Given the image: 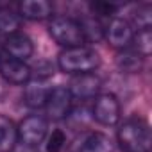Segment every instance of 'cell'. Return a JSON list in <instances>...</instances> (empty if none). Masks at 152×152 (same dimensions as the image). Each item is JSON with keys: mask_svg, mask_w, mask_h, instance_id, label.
<instances>
[{"mask_svg": "<svg viewBox=\"0 0 152 152\" xmlns=\"http://www.w3.org/2000/svg\"><path fill=\"white\" fill-rule=\"evenodd\" d=\"M31 72L32 70L25 61L13 59L9 56L2 57V61H0V75L4 77V81L11 84H27L31 81Z\"/></svg>", "mask_w": 152, "mask_h": 152, "instance_id": "7", "label": "cell"}, {"mask_svg": "<svg viewBox=\"0 0 152 152\" xmlns=\"http://www.w3.org/2000/svg\"><path fill=\"white\" fill-rule=\"evenodd\" d=\"M16 131H18V140L22 141V145L34 148L45 140L48 132V122L41 115H31L20 122Z\"/></svg>", "mask_w": 152, "mask_h": 152, "instance_id": "4", "label": "cell"}, {"mask_svg": "<svg viewBox=\"0 0 152 152\" xmlns=\"http://www.w3.org/2000/svg\"><path fill=\"white\" fill-rule=\"evenodd\" d=\"M90 9H91L93 16H107V15H113L118 9V6L116 4H107V2H93L90 6Z\"/></svg>", "mask_w": 152, "mask_h": 152, "instance_id": "21", "label": "cell"}, {"mask_svg": "<svg viewBox=\"0 0 152 152\" xmlns=\"http://www.w3.org/2000/svg\"><path fill=\"white\" fill-rule=\"evenodd\" d=\"M4 50L7 52L9 57L18 59V61H25V59H29L32 56L34 47H32V41H31L29 36H25L22 32H15V34L6 38Z\"/></svg>", "mask_w": 152, "mask_h": 152, "instance_id": "10", "label": "cell"}, {"mask_svg": "<svg viewBox=\"0 0 152 152\" xmlns=\"http://www.w3.org/2000/svg\"><path fill=\"white\" fill-rule=\"evenodd\" d=\"M48 93H50V90L43 84V81H32L25 88V104L32 109L45 107Z\"/></svg>", "mask_w": 152, "mask_h": 152, "instance_id": "13", "label": "cell"}, {"mask_svg": "<svg viewBox=\"0 0 152 152\" xmlns=\"http://www.w3.org/2000/svg\"><path fill=\"white\" fill-rule=\"evenodd\" d=\"M116 64L120 70L124 72H129V73H134V72H140L141 66H143V56L138 54L134 48H124L118 52L116 56Z\"/></svg>", "mask_w": 152, "mask_h": 152, "instance_id": "15", "label": "cell"}, {"mask_svg": "<svg viewBox=\"0 0 152 152\" xmlns=\"http://www.w3.org/2000/svg\"><path fill=\"white\" fill-rule=\"evenodd\" d=\"M18 9V15L29 20H45L52 15V6L47 0H23Z\"/></svg>", "mask_w": 152, "mask_h": 152, "instance_id": "11", "label": "cell"}, {"mask_svg": "<svg viewBox=\"0 0 152 152\" xmlns=\"http://www.w3.org/2000/svg\"><path fill=\"white\" fill-rule=\"evenodd\" d=\"M134 23L138 25V29H150L152 23V7L148 4L138 6V9L134 11Z\"/></svg>", "mask_w": 152, "mask_h": 152, "instance_id": "19", "label": "cell"}, {"mask_svg": "<svg viewBox=\"0 0 152 152\" xmlns=\"http://www.w3.org/2000/svg\"><path fill=\"white\" fill-rule=\"evenodd\" d=\"M132 41H134V50L138 54H141L143 57H147L152 52V32H150V29L138 31V34L132 38Z\"/></svg>", "mask_w": 152, "mask_h": 152, "instance_id": "18", "label": "cell"}, {"mask_svg": "<svg viewBox=\"0 0 152 152\" xmlns=\"http://www.w3.org/2000/svg\"><path fill=\"white\" fill-rule=\"evenodd\" d=\"M48 32L54 41L64 48L83 47L86 43L79 20H73L70 16H54L48 23Z\"/></svg>", "mask_w": 152, "mask_h": 152, "instance_id": "3", "label": "cell"}, {"mask_svg": "<svg viewBox=\"0 0 152 152\" xmlns=\"http://www.w3.org/2000/svg\"><path fill=\"white\" fill-rule=\"evenodd\" d=\"M57 64L64 73L72 75L93 73L100 66V57L93 48L83 45V47L64 48L57 57Z\"/></svg>", "mask_w": 152, "mask_h": 152, "instance_id": "2", "label": "cell"}, {"mask_svg": "<svg viewBox=\"0 0 152 152\" xmlns=\"http://www.w3.org/2000/svg\"><path fill=\"white\" fill-rule=\"evenodd\" d=\"M115 143L107 134L102 132H91L79 147L77 152H113Z\"/></svg>", "mask_w": 152, "mask_h": 152, "instance_id": "12", "label": "cell"}, {"mask_svg": "<svg viewBox=\"0 0 152 152\" xmlns=\"http://www.w3.org/2000/svg\"><path fill=\"white\" fill-rule=\"evenodd\" d=\"M93 118L102 125H115L120 120V102L113 93H100L93 102Z\"/></svg>", "mask_w": 152, "mask_h": 152, "instance_id": "6", "label": "cell"}, {"mask_svg": "<svg viewBox=\"0 0 152 152\" xmlns=\"http://www.w3.org/2000/svg\"><path fill=\"white\" fill-rule=\"evenodd\" d=\"M118 145L124 152H150L152 136L148 124L138 115L127 118L118 129Z\"/></svg>", "mask_w": 152, "mask_h": 152, "instance_id": "1", "label": "cell"}, {"mask_svg": "<svg viewBox=\"0 0 152 152\" xmlns=\"http://www.w3.org/2000/svg\"><path fill=\"white\" fill-rule=\"evenodd\" d=\"M72 106H73V97L68 91V88L57 86V88L50 90L47 102H45V111H47L48 118L61 120V118H66L70 115Z\"/></svg>", "mask_w": 152, "mask_h": 152, "instance_id": "5", "label": "cell"}, {"mask_svg": "<svg viewBox=\"0 0 152 152\" xmlns=\"http://www.w3.org/2000/svg\"><path fill=\"white\" fill-rule=\"evenodd\" d=\"M104 38H107L109 45L118 48V50H124L127 48L131 43H132V38H134V32H132V27L127 20L124 18H113L107 27H106V34Z\"/></svg>", "mask_w": 152, "mask_h": 152, "instance_id": "8", "label": "cell"}, {"mask_svg": "<svg viewBox=\"0 0 152 152\" xmlns=\"http://www.w3.org/2000/svg\"><path fill=\"white\" fill-rule=\"evenodd\" d=\"M100 90V79L97 77L95 73H81L75 75L70 83L68 91L72 93V97L75 99H91L99 93Z\"/></svg>", "mask_w": 152, "mask_h": 152, "instance_id": "9", "label": "cell"}, {"mask_svg": "<svg viewBox=\"0 0 152 152\" xmlns=\"http://www.w3.org/2000/svg\"><path fill=\"white\" fill-rule=\"evenodd\" d=\"M64 143H66V136L63 134V131L56 129L47 141V152H61Z\"/></svg>", "mask_w": 152, "mask_h": 152, "instance_id": "20", "label": "cell"}, {"mask_svg": "<svg viewBox=\"0 0 152 152\" xmlns=\"http://www.w3.org/2000/svg\"><path fill=\"white\" fill-rule=\"evenodd\" d=\"M18 140L16 125L6 115H0V152H9Z\"/></svg>", "mask_w": 152, "mask_h": 152, "instance_id": "14", "label": "cell"}, {"mask_svg": "<svg viewBox=\"0 0 152 152\" xmlns=\"http://www.w3.org/2000/svg\"><path fill=\"white\" fill-rule=\"evenodd\" d=\"M81 27H83V34H84V39L86 43L88 41H100L106 34V27L102 25V22L97 18V16H88L84 20L79 22Z\"/></svg>", "mask_w": 152, "mask_h": 152, "instance_id": "17", "label": "cell"}, {"mask_svg": "<svg viewBox=\"0 0 152 152\" xmlns=\"http://www.w3.org/2000/svg\"><path fill=\"white\" fill-rule=\"evenodd\" d=\"M20 23H22V16L16 11L9 7H0V34L11 36L18 32Z\"/></svg>", "mask_w": 152, "mask_h": 152, "instance_id": "16", "label": "cell"}, {"mask_svg": "<svg viewBox=\"0 0 152 152\" xmlns=\"http://www.w3.org/2000/svg\"><path fill=\"white\" fill-rule=\"evenodd\" d=\"M2 57H4V56H2V45H0V61H2Z\"/></svg>", "mask_w": 152, "mask_h": 152, "instance_id": "22", "label": "cell"}]
</instances>
